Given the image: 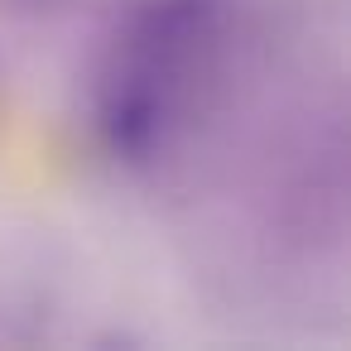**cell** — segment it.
<instances>
[{
  "label": "cell",
  "instance_id": "6da1fadb",
  "mask_svg": "<svg viewBox=\"0 0 351 351\" xmlns=\"http://www.w3.org/2000/svg\"><path fill=\"white\" fill-rule=\"evenodd\" d=\"M217 5L221 0H145L130 15L97 92V135L116 159L145 164L164 145L178 77L207 39Z\"/></svg>",
  "mask_w": 351,
  "mask_h": 351
}]
</instances>
